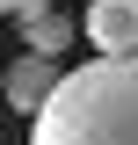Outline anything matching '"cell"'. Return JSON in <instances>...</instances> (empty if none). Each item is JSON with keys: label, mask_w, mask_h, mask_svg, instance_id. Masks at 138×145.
Segmentation results:
<instances>
[{"label": "cell", "mask_w": 138, "mask_h": 145, "mask_svg": "<svg viewBox=\"0 0 138 145\" xmlns=\"http://www.w3.org/2000/svg\"><path fill=\"white\" fill-rule=\"evenodd\" d=\"M0 7H58V0H0Z\"/></svg>", "instance_id": "5b68a950"}, {"label": "cell", "mask_w": 138, "mask_h": 145, "mask_svg": "<svg viewBox=\"0 0 138 145\" xmlns=\"http://www.w3.org/2000/svg\"><path fill=\"white\" fill-rule=\"evenodd\" d=\"M80 36L95 44V58H124V51H138V0H87Z\"/></svg>", "instance_id": "7a4b0ae2"}, {"label": "cell", "mask_w": 138, "mask_h": 145, "mask_svg": "<svg viewBox=\"0 0 138 145\" xmlns=\"http://www.w3.org/2000/svg\"><path fill=\"white\" fill-rule=\"evenodd\" d=\"M29 145H138V51L58 72L29 109Z\"/></svg>", "instance_id": "6da1fadb"}, {"label": "cell", "mask_w": 138, "mask_h": 145, "mask_svg": "<svg viewBox=\"0 0 138 145\" xmlns=\"http://www.w3.org/2000/svg\"><path fill=\"white\" fill-rule=\"evenodd\" d=\"M58 87V58H44V51H29V58H15V65L0 72V94H7V102L22 109V116H29L36 102H44V94Z\"/></svg>", "instance_id": "3957f363"}, {"label": "cell", "mask_w": 138, "mask_h": 145, "mask_svg": "<svg viewBox=\"0 0 138 145\" xmlns=\"http://www.w3.org/2000/svg\"><path fill=\"white\" fill-rule=\"evenodd\" d=\"M15 15H22V36H29V51H44V58H58L73 36H80V22H66L58 7H15Z\"/></svg>", "instance_id": "277c9868"}]
</instances>
